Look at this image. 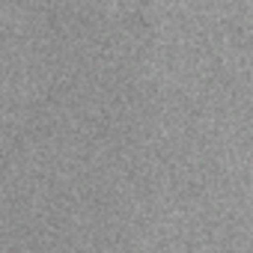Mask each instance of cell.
Segmentation results:
<instances>
[]
</instances>
